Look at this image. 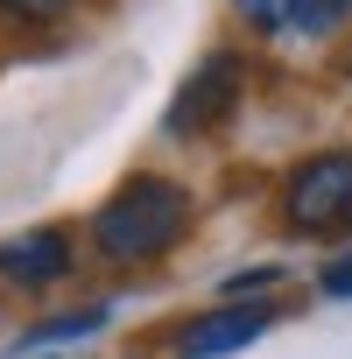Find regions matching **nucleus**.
<instances>
[{"label": "nucleus", "mask_w": 352, "mask_h": 359, "mask_svg": "<svg viewBox=\"0 0 352 359\" xmlns=\"http://www.w3.org/2000/svg\"><path fill=\"white\" fill-rule=\"evenodd\" d=\"M71 268H78V254H71V233H57V226L0 240V282H15V289H50Z\"/></svg>", "instance_id": "obj_4"}, {"label": "nucleus", "mask_w": 352, "mask_h": 359, "mask_svg": "<svg viewBox=\"0 0 352 359\" xmlns=\"http://www.w3.org/2000/svg\"><path fill=\"white\" fill-rule=\"evenodd\" d=\"M78 8V0H0V22H22V29H50Z\"/></svg>", "instance_id": "obj_7"}, {"label": "nucleus", "mask_w": 352, "mask_h": 359, "mask_svg": "<svg viewBox=\"0 0 352 359\" xmlns=\"http://www.w3.org/2000/svg\"><path fill=\"white\" fill-rule=\"evenodd\" d=\"M324 296H352V254H338L324 268Z\"/></svg>", "instance_id": "obj_9"}, {"label": "nucleus", "mask_w": 352, "mask_h": 359, "mask_svg": "<svg viewBox=\"0 0 352 359\" xmlns=\"http://www.w3.org/2000/svg\"><path fill=\"white\" fill-rule=\"evenodd\" d=\"M282 219L296 233H338V226H352V155L345 148H324V155H310V162L289 169Z\"/></svg>", "instance_id": "obj_2"}, {"label": "nucleus", "mask_w": 352, "mask_h": 359, "mask_svg": "<svg viewBox=\"0 0 352 359\" xmlns=\"http://www.w3.org/2000/svg\"><path fill=\"white\" fill-rule=\"evenodd\" d=\"M233 8H240V22L261 29V36H275V29L289 22V0H233Z\"/></svg>", "instance_id": "obj_8"}, {"label": "nucleus", "mask_w": 352, "mask_h": 359, "mask_svg": "<svg viewBox=\"0 0 352 359\" xmlns=\"http://www.w3.org/2000/svg\"><path fill=\"white\" fill-rule=\"evenodd\" d=\"M191 233V191L169 184V176H127V184L92 212V247L106 261H162L176 240Z\"/></svg>", "instance_id": "obj_1"}, {"label": "nucleus", "mask_w": 352, "mask_h": 359, "mask_svg": "<svg viewBox=\"0 0 352 359\" xmlns=\"http://www.w3.org/2000/svg\"><path fill=\"white\" fill-rule=\"evenodd\" d=\"M345 15H352V0H289V22H282V29H296V36H331Z\"/></svg>", "instance_id": "obj_6"}, {"label": "nucleus", "mask_w": 352, "mask_h": 359, "mask_svg": "<svg viewBox=\"0 0 352 359\" xmlns=\"http://www.w3.org/2000/svg\"><path fill=\"white\" fill-rule=\"evenodd\" d=\"M240 92H247V71H240V57H233V50L205 57V64L184 78L176 106H169V134H212V127H219V120L240 106Z\"/></svg>", "instance_id": "obj_3"}, {"label": "nucleus", "mask_w": 352, "mask_h": 359, "mask_svg": "<svg viewBox=\"0 0 352 359\" xmlns=\"http://www.w3.org/2000/svg\"><path fill=\"white\" fill-rule=\"evenodd\" d=\"M268 324H275V310H261V303H226V310H205V317H191L184 331H176V352H184V359H226V352L254 345Z\"/></svg>", "instance_id": "obj_5"}]
</instances>
